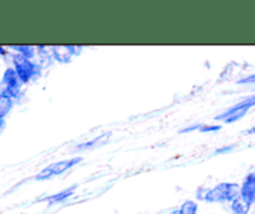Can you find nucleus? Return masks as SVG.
<instances>
[{
  "mask_svg": "<svg viewBox=\"0 0 255 214\" xmlns=\"http://www.w3.org/2000/svg\"><path fill=\"white\" fill-rule=\"evenodd\" d=\"M241 196V186L238 183H223L217 184L214 188L209 189L204 196V199L209 203H223V202H233L237 197Z\"/></svg>",
  "mask_w": 255,
  "mask_h": 214,
  "instance_id": "1",
  "label": "nucleus"
},
{
  "mask_svg": "<svg viewBox=\"0 0 255 214\" xmlns=\"http://www.w3.org/2000/svg\"><path fill=\"white\" fill-rule=\"evenodd\" d=\"M12 65H14L12 69L15 70L22 84H26V82L35 79L40 71V66L36 62L19 54L12 55Z\"/></svg>",
  "mask_w": 255,
  "mask_h": 214,
  "instance_id": "2",
  "label": "nucleus"
},
{
  "mask_svg": "<svg viewBox=\"0 0 255 214\" xmlns=\"http://www.w3.org/2000/svg\"><path fill=\"white\" fill-rule=\"evenodd\" d=\"M22 85L24 84L19 79L15 70L12 67H7L0 80V94L11 97L12 100L17 99L21 92Z\"/></svg>",
  "mask_w": 255,
  "mask_h": 214,
  "instance_id": "3",
  "label": "nucleus"
},
{
  "mask_svg": "<svg viewBox=\"0 0 255 214\" xmlns=\"http://www.w3.org/2000/svg\"><path fill=\"white\" fill-rule=\"evenodd\" d=\"M255 106V96L248 97V99L243 100V101L238 102L237 105H234L233 107L226 111L224 113L219 114L216 119H223L226 123H232V122H236L238 119L243 118L247 113H248L249 109L252 107Z\"/></svg>",
  "mask_w": 255,
  "mask_h": 214,
  "instance_id": "4",
  "label": "nucleus"
},
{
  "mask_svg": "<svg viewBox=\"0 0 255 214\" xmlns=\"http://www.w3.org/2000/svg\"><path fill=\"white\" fill-rule=\"evenodd\" d=\"M81 157H77V158H71V159H62V161L56 162V163L50 164L49 167L42 169L39 174L36 176L37 181H45V179H49L51 177L57 176V174H61L64 172L69 171L70 168L75 166V164L79 163L81 161Z\"/></svg>",
  "mask_w": 255,
  "mask_h": 214,
  "instance_id": "5",
  "label": "nucleus"
},
{
  "mask_svg": "<svg viewBox=\"0 0 255 214\" xmlns=\"http://www.w3.org/2000/svg\"><path fill=\"white\" fill-rule=\"evenodd\" d=\"M77 47L72 46V45H59V46H54L51 49V54L55 60L59 62H70L71 61L72 56L77 54Z\"/></svg>",
  "mask_w": 255,
  "mask_h": 214,
  "instance_id": "6",
  "label": "nucleus"
},
{
  "mask_svg": "<svg viewBox=\"0 0 255 214\" xmlns=\"http://www.w3.org/2000/svg\"><path fill=\"white\" fill-rule=\"evenodd\" d=\"M241 197L249 204L255 203V173H251L241 187Z\"/></svg>",
  "mask_w": 255,
  "mask_h": 214,
  "instance_id": "7",
  "label": "nucleus"
},
{
  "mask_svg": "<svg viewBox=\"0 0 255 214\" xmlns=\"http://www.w3.org/2000/svg\"><path fill=\"white\" fill-rule=\"evenodd\" d=\"M251 204L244 201L241 196L237 197L232 202V212H233V214H248L249 211H251Z\"/></svg>",
  "mask_w": 255,
  "mask_h": 214,
  "instance_id": "8",
  "label": "nucleus"
},
{
  "mask_svg": "<svg viewBox=\"0 0 255 214\" xmlns=\"http://www.w3.org/2000/svg\"><path fill=\"white\" fill-rule=\"evenodd\" d=\"M14 106V100L9 96L0 94V119H5V117L10 113Z\"/></svg>",
  "mask_w": 255,
  "mask_h": 214,
  "instance_id": "9",
  "label": "nucleus"
},
{
  "mask_svg": "<svg viewBox=\"0 0 255 214\" xmlns=\"http://www.w3.org/2000/svg\"><path fill=\"white\" fill-rule=\"evenodd\" d=\"M10 49L15 50L16 54L21 55V56L26 57V59H30V60L34 59L35 54H36V51H35L36 49L32 46H27V45H17V46H11Z\"/></svg>",
  "mask_w": 255,
  "mask_h": 214,
  "instance_id": "10",
  "label": "nucleus"
},
{
  "mask_svg": "<svg viewBox=\"0 0 255 214\" xmlns=\"http://www.w3.org/2000/svg\"><path fill=\"white\" fill-rule=\"evenodd\" d=\"M177 212L178 214H198V203L194 201H186Z\"/></svg>",
  "mask_w": 255,
  "mask_h": 214,
  "instance_id": "11",
  "label": "nucleus"
},
{
  "mask_svg": "<svg viewBox=\"0 0 255 214\" xmlns=\"http://www.w3.org/2000/svg\"><path fill=\"white\" fill-rule=\"evenodd\" d=\"M71 194H72V189H65V191L60 192L59 194H55V196H52L51 198H50V201L51 202H62V201H65L67 197L71 196Z\"/></svg>",
  "mask_w": 255,
  "mask_h": 214,
  "instance_id": "12",
  "label": "nucleus"
},
{
  "mask_svg": "<svg viewBox=\"0 0 255 214\" xmlns=\"http://www.w3.org/2000/svg\"><path fill=\"white\" fill-rule=\"evenodd\" d=\"M221 126H204L202 127V132H209V131H217V129H221Z\"/></svg>",
  "mask_w": 255,
  "mask_h": 214,
  "instance_id": "13",
  "label": "nucleus"
},
{
  "mask_svg": "<svg viewBox=\"0 0 255 214\" xmlns=\"http://www.w3.org/2000/svg\"><path fill=\"white\" fill-rule=\"evenodd\" d=\"M251 82H255V74L251 75L249 77H246L244 80L239 81V84H251Z\"/></svg>",
  "mask_w": 255,
  "mask_h": 214,
  "instance_id": "14",
  "label": "nucleus"
},
{
  "mask_svg": "<svg viewBox=\"0 0 255 214\" xmlns=\"http://www.w3.org/2000/svg\"><path fill=\"white\" fill-rule=\"evenodd\" d=\"M4 129H5V119H0V134L2 133Z\"/></svg>",
  "mask_w": 255,
  "mask_h": 214,
  "instance_id": "15",
  "label": "nucleus"
},
{
  "mask_svg": "<svg viewBox=\"0 0 255 214\" xmlns=\"http://www.w3.org/2000/svg\"><path fill=\"white\" fill-rule=\"evenodd\" d=\"M7 54V51L6 50H5V47H2V46H0V56H5V55Z\"/></svg>",
  "mask_w": 255,
  "mask_h": 214,
  "instance_id": "16",
  "label": "nucleus"
},
{
  "mask_svg": "<svg viewBox=\"0 0 255 214\" xmlns=\"http://www.w3.org/2000/svg\"><path fill=\"white\" fill-rule=\"evenodd\" d=\"M246 133L247 134H255V127H253V128H251V129H248Z\"/></svg>",
  "mask_w": 255,
  "mask_h": 214,
  "instance_id": "17",
  "label": "nucleus"
},
{
  "mask_svg": "<svg viewBox=\"0 0 255 214\" xmlns=\"http://www.w3.org/2000/svg\"><path fill=\"white\" fill-rule=\"evenodd\" d=\"M171 214H178V212H177V211H174L173 213H171Z\"/></svg>",
  "mask_w": 255,
  "mask_h": 214,
  "instance_id": "18",
  "label": "nucleus"
}]
</instances>
